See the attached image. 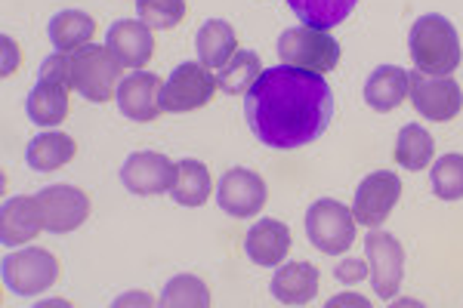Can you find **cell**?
<instances>
[{
    "instance_id": "cell-1",
    "label": "cell",
    "mask_w": 463,
    "mask_h": 308,
    "mask_svg": "<svg viewBox=\"0 0 463 308\" xmlns=\"http://www.w3.org/2000/svg\"><path fill=\"white\" fill-rule=\"evenodd\" d=\"M244 117L253 136L275 152L316 142L334 120V89L325 74L275 65L244 96Z\"/></svg>"
},
{
    "instance_id": "cell-2",
    "label": "cell",
    "mask_w": 463,
    "mask_h": 308,
    "mask_svg": "<svg viewBox=\"0 0 463 308\" xmlns=\"http://www.w3.org/2000/svg\"><path fill=\"white\" fill-rule=\"evenodd\" d=\"M62 52V50H59ZM65 59V80L74 93H80L84 99L102 105L111 102L118 96V84H121V62L115 59V52L99 43H84L78 50L62 52Z\"/></svg>"
},
{
    "instance_id": "cell-3",
    "label": "cell",
    "mask_w": 463,
    "mask_h": 308,
    "mask_svg": "<svg viewBox=\"0 0 463 308\" xmlns=\"http://www.w3.org/2000/svg\"><path fill=\"white\" fill-rule=\"evenodd\" d=\"M411 59L423 74H454L460 69V37L445 16L430 13L411 28Z\"/></svg>"
},
{
    "instance_id": "cell-4",
    "label": "cell",
    "mask_w": 463,
    "mask_h": 308,
    "mask_svg": "<svg viewBox=\"0 0 463 308\" xmlns=\"http://www.w3.org/2000/svg\"><path fill=\"white\" fill-rule=\"evenodd\" d=\"M279 59L281 65H290V69L327 74L340 62V43L334 41L331 32H318L309 25L288 28L279 37Z\"/></svg>"
},
{
    "instance_id": "cell-5",
    "label": "cell",
    "mask_w": 463,
    "mask_h": 308,
    "mask_svg": "<svg viewBox=\"0 0 463 308\" xmlns=\"http://www.w3.org/2000/svg\"><path fill=\"white\" fill-rule=\"evenodd\" d=\"M355 213L346 204H340V201L321 198L306 210V235L327 257L346 253L355 244Z\"/></svg>"
},
{
    "instance_id": "cell-6",
    "label": "cell",
    "mask_w": 463,
    "mask_h": 308,
    "mask_svg": "<svg viewBox=\"0 0 463 308\" xmlns=\"http://www.w3.org/2000/svg\"><path fill=\"white\" fill-rule=\"evenodd\" d=\"M4 284L16 296H41L59 277V259L43 247H22L16 253L4 257Z\"/></svg>"
},
{
    "instance_id": "cell-7",
    "label": "cell",
    "mask_w": 463,
    "mask_h": 308,
    "mask_svg": "<svg viewBox=\"0 0 463 308\" xmlns=\"http://www.w3.org/2000/svg\"><path fill=\"white\" fill-rule=\"evenodd\" d=\"M216 74L201 62H183L176 65L174 74L164 80L161 89V108L167 115H185V111L204 108L216 93Z\"/></svg>"
},
{
    "instance_id": "cell-8",
    "label": "cell",
    "mask_w": 463,
    "mask_h": 308,
    "mask_svg": "<svg viewBox=\"0 0 463 308\" xmlns=\"http://www.w3.org/2000/svg\"><path fill=\"white\" fill-rule=\"evenodd\" d=\"M411 105L420 117L427 120H454L463 108V89L454 78L448 74H411V93H408Z\"/></svg>"
},
{
    "instance_id": "cell-9",
    "label": "cell",
    "mask_w": 463,
    "mask_h": 308,
    "mask_svg": "<svg viewBox=\"0 0 463 308\" xmlns=\"http://www.w3.org/2000/svg\"><path fill=\"white\" fill-rule=\"evenodd\" d=\"M364 257H368L371 287L380 299L392 303L399 296L402 275H405V250H402L399 238L390 231H371L364 238Z\"/></svg>"
},
{
    "instance_id": "cell-10",
    "label": "cell",
    "mask_w": 463,
    "mask_h": 308,
    "mask_svg": "<svg viewBox=\"0 0 463 308\" xmlns=\"http://www.w3.org/2000/svg\"><path fill=\"white\" fill-rule=\"evenodd\" d=\"M266 201H269V189L263 176L253 170L235 167L222 173L220 185H216V204L232 219H250V216H257L266 207Z\"/></svg>"
},
{
    "instance_id": "cell-11",
    "label": "cell",
    "mask_w": 463,
    "mask_h": 308,
    "mask_svg": "<svg viewBox=\"0 0 463 308\" xmlns=\"http://www.w3.org/2000/svg\"><path fill=\"white\" fill-rule=\"evenodd\" d=\"M399 198H402V179L395 173L377 170L371 176H364L362 185L355 189V204H353L358 225H368V229L383 225L386 216L399 204Z\"/></svg>"
},
{
    "instance_id": "cell-12",
    "label": "cell",
    "mask_w": 463,
    "mask_h": 308,
    "mask_svg": "<svg viewBox=\"0 0 463 308\" xmlns=\"http://www.w3.org/2000/svg\"><path fill=\"white\" fill-rule=\"evenodd\" d=\"M121 182L130 194L139 198H152V194H164L174 189L176 182V163L167 154L158 152H137L124 161Z\"/></svg>"
},
{
    "instance_id": "cell-13",
    "label": "cell",
    "mask_w": 463,
    "mask_h": 308,
    "mask_svg": "<svg viewBox=\"0 0 463 308\" xmlns=\"http://www.w3.org/2000/svg\"><path fill=\"white\" fill-rule=\"evenodd\" d=\"M37 204L43 213V231H53V235L80 229L90 216V198L74 185H47L43 191H37Z\"/></svg>"
},
{
    "instance_id": "cell-14",
    "label": "cell",
    "mask_w": 463,
    "mask_h": 308,
    "mask_svg": "<svg viewBox=\"0 0 463 308\" xmlns=\"http://www.w3.org/2000/svg\"><path fill=\"white\" fill-rule=\"evenodd\" d=\"M161 78L152 71H133V74H124V80L118 84V111L127 117V120H137V124H148L161 115Z\"/></svg>"
},
{
    "instance_id": "cell-15",
    "label": "cell",
    "mask_w": 463,
    "mask_h": 308,
    "mask_svg": "<svg viewBox=\"0 0 463 308\" xmlns=\"http://www.w3.org/2000/svg\"><path fill=\"white\" fill-rule=\"evenodd\" d=\"M106 47L127 69H143L155 56V34L143 19H121L109 28Z\"/></svg>"
},
{
    "instance_id": "cell-16",
    "label": "cell",
    "mask_w": 463,
    "mask_h": 308,
    "mask_svg": "<svg viewBox=\"0 0 463 308\" xmlns=\"http://www.w3.org/2000/svg\"><path fill=\"white\" fill-rule=\"evenodd\" d=\"M43 231V213L37 194H19L4 204L0 213V240L4 247H22Z\"/></svg>"
},
{
    "instance_id": "cell-17",
    "label": "cell",
    "mask_w": 463,
    "mask_h": 308,
    "mask_svg": "<svg viewBox=\"0 0 463 308\" xmlns=\"http://www.w3.org/2000/svg\"><path fill=\"white\" fill-rule=\"evenodd\" d=\"M290 250V229L279 219H260L244 238V253L253 266L275 268L281 266Z\"/></svg>"
},
{
    "instance_id": "cell-18",
    "label": "cell",
    "mask_w": 463,
    "mask_h": 308,
    "mask_svg": "<svg viewBox=\"0 0 463 308\" xmlns=\"http://www.w3.org/2000/svg\"><path fill=\"white\" fill-rule=\"evenodd\" d=\"M411 93V74L399 65H380L364 80V102L380 115H390L408 99Z\"/></svg>"
},
{
    "instance_id": "cell-19",
    "label": "cell",
    "mask_w": 463,
    "mask_h": 308,
    "mask_svg": "<svg viewBox=\"0 0 463 308\" xmlns=\"http://www.w3.org/2000/svg\"><path fill=\"white\" fill-rule=\"evenodd\" d=\"M269 290L281 305H309L318 293V268L309 262H288L272 275Z\"/></svg>"
},
{
    "instance_id": "cell-20",
    "label": "cell",
    "mask_w": 463,
    "mask_h": 308,
    "mask_svg": "<svg viewBox=\"0 0 463 308\" xmlns=\"http://www.w3.org/2000/svg\"><path fill=\"white\" fill-rule=\"evenodd\" d=\"M69 89L65 84H56V80L41 78L34 84V89L28 93L25 111L32 117V124L37 126H56L69 117Z\"/></svg>"
},
{
    "instance_id": "cell-21",
    "label": "cell",
    "mask_w": 463,
    "mask_h": 308,
    "mask_svg": "<svg viewBox=\"0 0 463 308\" xmlns=\"http://www.w3.org/2000/svg\"><path fill=\"white\" fill-rule=\"evenodd\" d=\"M78 145L69 133L62 130H47L41 136H34L25 148V161L34 173H53L59 167H65L69 161H74Z\"/></svg>"
},
{
    "instance_id": "cell-22",
    "label": "cell",
    "mask_w": 463,
    "mask_h": 308,
    "mask_svg": "<svg viewBox=\"0 0 463 308\" xmlns=\"http://www.w3.org/2000/svg\"><path fill=\"white\" fill-rule=\"evenodd\" d=\"M195 50H198L201 65L220 71L222 65H226L229 59L238 52V37H235V32H232L229 22L211 19V22H204L201 32L195 34Z\"/></svg>"
},
{
    "instance_id": "cell-23",
    "label": "cell",
    "mask_w": 463,
    "mask_h": 308,
    "mask_svg": "<svg viewBox=\"0 0 463 308\" xmlns=\"http://www.w3.org/2000/svg\"><path fill=\"white\" fill-rule=\"evenodd\" d=\"M213 191V179L207 167L195 157H183V161H176V182L170 194H174V201L179 207H201L207 204V198H211Z\"/></svg>"
},
{
    "instance_id": "cell-24",
    "label": "cell",
    "mask_w": 463,
    "mask_h": 308,
    "mask_svg": "<svg viewBox=\"0 0 463 308\" xmlns=\"http://www.w3.org/2000/svg\"><path fill=\"white\" fill-rule=\"evenodd\" d=\"M358 0H288L290 13L309 28L318 32H331L340 22H346L353 16Z\"/></svg>"
},
{
    "instance_id": "cell-25",
    "label": "cell",
    "mask_w": 463,
    "mask_h": 308,
    "mask_svg": "<svg viewBox=\"0 0 463 308\" xmlns=\"http://www.w3.org/2000/svg\"><path fill=\"white\" fill-rule=\"evenodd\" d=\"M93 32H96V22L90 13L84 10H62L50 19V41H53L56 50L69 52V50H78L84 43H93Z\"/></svg>"
},
{
    "instance_id": "cell-26",
    "label": "cell",
    "mask_w": 463,
    "mask_h": 308,
    "mask_svg": "<svg viewBox=\"0 0 463 308\" xmlns=\"http://www.w3.org/2000/svg\"><path fill=\"white\" fill-rule=\"evenodd\" d=\"M263 74V62L253 50H238L235 56L216 71V84H220L222 93L229 96H248L250 87L260 80Z\"/></svg>"
},
{
    "instance_id": "cell-27",
    "label": "cell",
    "mask_w": 463,
    "mask_h": 308,
    "mask_svg": "<svg viewBox=\"0 0 463 308\" xmlns=\"http://www.w3.org/2000/svg\"><path fill=\"white\" fill-rule=\"evenodd\" d=\"M436 157V139L427 126L408 124L402 126L399 139H395V161L405 170H427Z\"/></svg>"
},
{
    "instance_id": "cell-28",
    "label": "cell",
    "mask_w": 463,
    "mask_h": 308,
    "mask_svg": "<svg viewBox=\"0 0 463 308\" xmlns=\"http://www.w3.org/2000/svg\"><path fill=\"white\" fill-rule=\"evenodd\" d=\"M164 308H207L211 305V290L195 275H176L164 284L161 293Z\"/></svg>"
},
{
    "instance_id": "cell-29",
    "label": "cell",
    "mask_w": 463,
    "mask_h": 308,
    "mask_svg": "<svg viewBox=\"0 0 463 308\" xmlns=\"http://www.w3.org/2000/svg\"><path fill=\"white\" fill-rule=\"evenodd\" d=\"M430 185L436 198L460 201L463 198V154H442L432 163Z\"/></svg>"
},
{
    "instance_id": "cell-30",
    "label": "cell",
    "mask_w": 463,
    "mask_h": 308,
    "mask_svg": "<svg viewBox=\"0 0 463 308\" xmlns=\"http://www.w3.org/2000/svg\"><path fill=\"white\" fill-rule=\"evenodd\" d=\"M137 16L148 28H176L185 19V0H137Z\"/></svg>"
},
{
    "instance_id": "cell-31",
    "label": "cell",
    "mask_w": 463,
    "mask_h": 308,
    "mask_svg": "<svg viewBox=\"0 0 463 308\" xmlns=\"http://www.w3.org/2000/svg\"><path fill=\"white\" fill-rule=\"evenodd\" d=\"M364 262H358V259H346V262H340L337 266V281H346V284H353V281H364Z\"/></svg>"
},
{
    "instance_id": "cell-32",
    "label": "cell",
    "mask_w": 463,
    "mask_h": 308,
    "mask_svg": "<svg viewBox=\"0 0 463 308\" xmlns=\"http://www.w3.org/2000/svg\"><path fill=\"white\" fill-rule=\"evenodd\" d=\"M4 50H6V62H4V78H10L13 74V69L22 62V52H19V47H16V41L13 37H4Z\"/></svg>"
},
{
    "instance_id": "cell-33",
    "label": "cell",
    "mask_w": 463,
    "mask_h": 308,
    "mask_svg": "<svg viewBox=\"0 0 463 308\" xmlns=\"http://www.w3.org/2000/svg\"><path fill=\"white\" fill-rule=\"evenodd\" d=\"M127 303L130 305H152V299H148L146 293H127L124 299H115V305H127Z\"/></svg>"
},
{
    "instance_id": "cell-34",
    "label": "cell",
    "mask_w": 463,
    "mask_h": 308,
    "mask_svg": "<svg viewBox=\"0 0 463 308\" xmlns=\"http://www.w3.org/2000/svg\"><path fill=\"white\" fill-rule=\"evenodd\" d=\"M327 305H368V299H362V296H355V293H346V296H337V299H331Z\"/></svg>"
}]
</instances>
